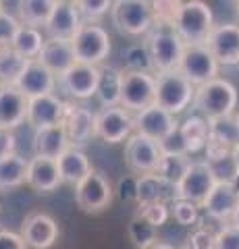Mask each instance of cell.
<instances>
[{"label": "cell", "instance_id": "cell-1", "mask_svg": "<svg viewBox=\"0 0 239 249\" xmlns=\"http://www.w3.org/2000/svg\"><path fill=\"white\" fill-rule=\"evenodd\" d=\"M146 50L150 54L152 67L156 73H173L179 71V62L183 56L185 44L175 34L173 25L166 23H154L146 36Z\"/></svg>", "mask_w": 239, "mask_h": 249}, {"label": "cell", "instance_id": "cell-2", "mask_svg": "<svg viewBox=\"0 0 239 249\" xmlns=\"http://www.w3.org/2000/svg\"><path fill=\"white\" fill-rule=\"evenodd\" d=\"M173 29L185 46L206 44L210 31L214 29V17H212L210 6L206 2H200V0L181 2L173 23Z\"/></svg>", "mask_w": 239, "mask_h": 249}, {"label": "cell", "instance_id": "cell-3", "mask_svg": "<svg viewBox=\"0 0 239 249\" xmlns=\"http://www.w3.org/2000/svg\"><path fill=\"white\" fill-rule=\"evenodd\" d=\"M194 104L208 116V121L221 119V116H233L237 108V89L231 81L217 77V79L196 88Z\"/></svg>", "mask_w": 239, "mask_h": 249}, {"label": "cell", "instance_id": "cell-4", "mask_svg": "<svg viewBox=\"0 0 239 249\" xmlns=\"http://www.w3.org/2000/svg\"><path fill=\"white\" fill-rule=\"evenodd\" d=\"M121 73V108L137 114L156 104V75L125 69Z\"/></svg>", "mask_w": 239, "mask_h": 249}, {"label": "cell", "instance_id": "cell-5", "mask_svg": "<svg viewBox=\"0 0 239 249\" xmlns=\"http://www.w3.org/2000/svg\"><path fill=\"white\" fill-rule=\"evenodd\" d=\"M71 44H73L75 60L83 62V65L98 67L110 54V36L100 23L86 21L81 29L75 34Z\"/></svg>", "mask_w": 239, "mask_h": 249}, {"label": "cell", "instance_id": "cell-6", "mask_svg": "<svg viewBox=\"0 0 239 249\" xmlns=\"http://www.w3.org/2000/svg\"><path fill=\"white\" fill-rule=\"evenodd\" d=\"M196 98V85H191L179 71L156 75V106L173 116L183 112Z\"/></svg>", "mask_w": 239, "mask_h": 249}, {"label": "cell", "instance_id": "cell-7", "mask_svg": "<svg viewBox=\"0 0 239 249\" xmlns=\"http://www.w3.org/2000/svg\"><path fill=\"white\" fill-rule=\"evenodd\" d=\"M110 13L117 29L127 36L148 34L154 25V6L146 0H117Z\"/></svg>", "mask_w": 239, "mask_h": 249}, {"label": "cell", "instance_id": "cell-8", "mask_svg": "<svg viewBox=\"0 0 239 249\" xmlns=\"http://www.w3.org/2000/svg\"><path fill=\"white\" fill-rule=\"evenodd\" d=\"M75 201L81 212L100 214L112 201V185L104 173L92 170L83 181L75 187Z\"/></svg>", "mask_w": 239, "mask_h": 249}, {"label": "cell", "instance_id": "cell-9", "mask_svg": "<svg viewBox=\"0 0 239 249\" xmlns=\"http://www.w3.org/2000/svg\"><path fill=\"white\" fill-rule=\"evenodd\" d=\"M217 178H214L210 166L204 162H191L189 170L185 173L183 181L177 185L175 199H185L196 206H204V201L210 197V193L217 187Z\"/></svg>", "mask_w": 239, "mask_h": 249}, {"label": "cell", "instance_id": "cell-10", "mask_svg": "<svg viewBox=\"0 0 239 249\" xmlns=\"http://www.w3.org/2000/svg\"><path fill=\"white\" fill-rule=\"evenodd\" d=\"M163 158L158 142L154 139L133 133L125 143V164L133 175H154L158 168V162Z\"/></svg>", "mask_w": 239, "mask_h": 249}, {"label": "cell", "instance_id": "cell-11", "mask_svg": "<svg viewBox=\"0 0 239 249\" xmlns=\"http://www.w3.org/2000/svg\"><path fill=\"white\" fill-rule=\"evenodd\" d=\"M219 67L221 65L214 60L210 50H208L204 44L202 46H185L181 62H179V73L191 85L200 88V85L217 79Z\"/></svg>", "mask_w": 239, "mask_h": 249}, {"label": "cell", "instance_id": "cell-12", "mask_svg": "<svg viewBox=\"0 0 239 249\" xmlns=\"http://www.w3.org/2000/svg\"><path fill=\"white\" fill-rule=\"evenodd\" d=\"M133 135V116L121 106L102 108L96 114V137L106 143H121Z\"/></svg>", "mask_w": 239, "mask_h": 249}, {"label": "cell", "instance_id": "cell-13", "mask_svg": "<svg viewBox=\"0 0 239 249\" xmlns=\"http://www.w3.org/2000/svg\"><path fill=\"white\" fill-rule=\"evenodd\" d=\"M204 46L210 50L219 65H239V25H235V23L214 25Z\"/></svg>", "mask_w": 239, "mask_h": 249}, {"label": "cell", "instance_id": "cell-14", "mask_svg": "<svg viewBox=\"0 0 239 249\" xmlns=\"http://www.w3.org/2000/svg\"><path fill=\"white\" fill-rule=\"evenodd\" d=\"M19 235L29 249H50L58 239V224L50 214L32 212L23 220Z\"/></svg>", "mask_w": 239, "mask_h": 249}, {"label": "cell", "instance_id": "cell-15", "mask_svg": "<svg viewBox=\"0 0 239 249\" xmlns=\"http://www.w3.org/2000/svg\"><path fill=\"white\" fill-rule=\"evenodd\" d=\"M98 81H100V69L92 67V65H83V62H75L67 73L58 77L60 89L77 100H86V98L96 96Z\"/></svg>", "mask_w": 239, "mask_h": 249}, {"label": "cell", "instance_id": "cell-16", "mask_svg": "<svg viewBox=\"0 0 239 249\" xmlns=\"http://www.w3.org/2000/svg\"><path fill=\"white\" fill-rule=\"evenodd\" d=\"M63 127L67 131L69 143L73 147L86 145L92 137H96V114L86 106L67 104Z\"/></svg>", "mask_w": 239, "mask_h": 249}, {"label": "cell", "instance_id": "cell-17", "mask_svg": "<svg viewBox=\"0 0 239 249\" xmlns=\"http://www.w3.org/2000/svg\"><path fill=\"white\" fill-rule=\"evenodd\" d=\"M81 25L83 19L79 9H77V2L56 0V6L44 29L50 37H56V40H73L75 34L81 29Z\"/></svg>", "mask_w": 239, "mask_h": 249}, {"label": "cell", "instance_id": "cell-18", "mask_svg": "<svg viewBox=\"0 0 239 249\" xmlns=\"http://www.w3.org/2000/svg\"><path fill=\"white\" fill-rule=\"evenodd\" d=\"M177 124L179 123L175 121V116L171 112H166L154 104L133 116V133L146 135L154 139V142H163Z\"/></svg>", "mask_w": 239, "mask_h": 249}, {"label": "cell", "instance_id": "cell-19", "mask_svg": "<svg viewBox=\"0 0 239 249\" xmlns=\"http://www.w3.org/2000/svg\"><path fill=\"white\" fill-rule=\"evenodd\" d=\"M65 112H67V102H63L55 93L32 98L27 106V123L34 129L55 127V124H63Z\"/></svg>", "mask_w": 239, "mask_h": 249}, {"label": "cell", "instance_id": "cell-20", "mask_svg": "<svg viewBox=\"0 0 239 249\" xmlns=\"http://www.w3.org/2000/svg\"><path fill=\"white\" fill-rule=\"evenodd\" d=\"M29 98L17 85H0V129L13 131L27 121Z\"/></svg>", "mask_w": 239, "mask_h": 249}, {"label": "cell", "instance_id": "cell-21", "mask_svg": "<svg viewBox=\"0 0 239 249\" xmlns=\"http://www.w3.org/2000/svg\"><path fill=\"white\" fill-rule=\"evenodd\" d=\"M37 62L46 67L58 79L63 73L75 65V52L71 40H56V37H48L42 46V52L37 56Z\"/></svg>", "mask_w": 239, "mask_h": 249}, {"label": "cell", "instance_id": "cell-22", "mask_svg": "<svg viewBox=\"0 0 239 249\" xmlns=\"http://www.w3.org/2000/svg\"><path fill=\"white\" fill-rule=\"evenodd\" d=\"M206 214L214 218V220H221V222H227V220H233L235 212L239 208V189L237 185H231V183H219L214 187V191L210 193V197L204 201Z\"/></svg>", "mask_w": 239, "mask_h": 249}, {"label": "cell", "instance_id": "cell-23", "mask_svg": "<svg viewBox=\"0 0 239 249\" xmlns=\"http://www.w3.org/2000/svg\"><path fill=\"white\" fill-rule=\"evenodd\" d=\"M63 183L60 178V170H58V162L50 160V158H40L34 156L29 160V168H27V185L36 189L37 193H50Z\"/></svg>", "mask_w": 239, "mask_h": 249}, {"label": "cell", "instance_id": "cell-24", "mask_svg": "<svg viewBox=\"0 0 239 249\" xmlns=\"http://www.w3.org/2000/svg\"><path fill=\"white\" fill-rule=\"evenodd\" d=\"M69 147H71V143H69V139H67V131H65L63 124L36 129V133H34V152H36V156L58 160Z\"/></svg>", "mask_w": 239, "mask_h": 249}, {"label": "cell", "instance_id": "cell-25", "mask_svg": "<svg viewBox=\"0 0 239 249\" xmlns=\"http://www.w3.org/2000/svg\"><path fill=\"white\" fill-rule=\"evenodd\" d=\"M56 81L58 79L48 71V69L42 67L37 60H34L32 65L27 67V71L23 73V77L17 81V88H19V91H23L29 100H32V98L55 93Z\"/></svg>", "mask_w": 239, "mask_h": 249}, {"label": "cell", "instance_id": "cell-26", "mask_svg": "<svg viewBox=\"0 0 239 249\" xmlns=\"http://www.w3.org/2000/svg\"><path fill=\"white\" fill-rule=\"evenodd\" d=\"M56 162H58V170H60L63 183H69L73 187H77L92 173V170H94L92 168L90 158L86 156V152H83L81 147H73V145L69 147Z\"/></svg>", "mask_w": 239, "mask_h": 249}, {"label": "cell", "instance_id": "cell-27", "mask_svg": "<svg viewBox=\"0 0 239 249\" xmlns=\"http://www.w3.org/2000/svg\"><path fill=\"white\" fill-rule=\"evenodd\" d=\"M121 71L114 67L100 69V81L96 89V98L100 100L102 108L121 106Z\"/></svg>", "mask_w": 239, "mask_h": 249}, {"label": "cell", "instance_id": "cell-28", "mask_svg": "<svg viewBox=\"0 0 239 249\" xmlns=\"http://www.w3.org/2000/svg\"><path fill=\"white\" fill-rule=\"evenodd\" d=\"M208 129H210V142L217 143L225 150H235L239 145V124L235 114L233 116H221V119L208 121Z\"/></svg>", "mask_w": 239, "mask_h": 249}, {"label": "cell", "instance_id": "cell-29", "mask_svg": "<svg viewBox=\"0 0 239 249\" xmlns=\"http://www.w3.org/2000/svg\"><path fill=\"white\" fill-rule=\"evenodd\" d=\"M56 6V0H23L19 4V21L27 27H40L48 23L52 11Z\"/></svg>", "mask_w": 239, "mask_h": 249}, {"label": "cell", "instance_id": "cell-30", "mask_svg": "<svg viewBox=\"0 0 239 249\" xmlns=\"http://www.w3.org/2000/svg\"><path fill=\"white\" fill-rule=\"evenodd\" d=\"M189 166H191V160L187 156H163L154 175H156L166 187L177 189V185L183 181V177L189 170Z\"/></svg>", "mask_w": 239, "mask_h": 249}, {"label": "cell", "instance_id": "cell-31", "mask_svg": "<svg viewBox=\"0 0 239 249\" xmlns=\"http://www.w3.org/2000/svg\"><path fill=\"white\" fill-rule=\"evenodd\" d=\"M34 60L23 58L13 48H0V81L2 85H17Z\"/></svg>", "mask_w": 239, "mask_h": 249}, {"label": "cell", "instance_id": "cell-32", "mask_svg": "<svg viewBox=\"0 0 239 249\" xmlns=\"http://www.w3.org/2000/svg\"><path fill=\"white\" fill-rule=\"evenodd\" d=\"M27 168L29 160L21 158L19 154L2 158L0 160V189H11V187L27 183Z\"/></svg>", "mask_w": 239, "mask_h": 249}, {"label": "cell", "instance_id": "cell-33", "mask_svg": "<svg viewBox=\"0 0 239 249\" xmlns=\"http://www.w3.org/2000/svg\"><path fill=\"white\" fill-rule=\"evenodd\" d=\"M181 131L187 143V154H196L200 150H206L208 142H210V129H208V121L200 119V116H189L181 123Z\"/></svg>", "mask_w": 239, "mask_h": 249}, {"label": "cell", "instance_id": "cell-34", "mask_svg": "<svg viewBox=\"0 0 239 249\" xmlns=\"http://www.w3.org/2000/svg\"><path fill=\"white\" fill-rule=\"evenodd\" d=\"M44 37L40 34V29L36 27H27V25H21L17 37H15L13 42V50L21 54L23 58L27 60H37V56H40L42 52V46H44Z\"/></svg>", "mask_w": 239, "mask_h": 249}, {"label": "cell", "instance_id": "cell-35", "mask_svg": "<svg viewBox=\"0 0 239 249\" xmlns=\"http://www.w3.org/2000/svg\"><path fill=\"white\" fill-rule=\"evenodd\" d=\"M165 187L166 185L160 181L156 175L137 177V197H135V201L140 204V208L154 204V201H165V196H163Z\"/></svg>", "mask_w": 239, "mask_h": 249}, {"label": "cell", "instance_id": "cell-36", "mask_svg": "<svg viewBox=\"0 0 239 249\" xmlns=\"http://www.w3.org/2000/svg\"><path fill=\"white\" fill-rule=\"evenodd\" d=\"M156 235H158V229L152 227L146 218H142L140 214H135L133 218H131V222H129V237L135 243L137 249H146V247L154 245V243H156Z\"/></svg>", "mask_w": 239, "mask_h": 249}, {"label": "cell", "instance_id": "cell-37", "mask_svg": "<svg viewBox=\"0 0 239 249\" xmlns=\"http://www.w3.org/2000/svg\"><path fill=\"white\" fill-rule=\"evenodd\" d=\"M125 71H137V73H152V60L146 46H133L125 52Z\"/></svg>", "mask_w": 239, "mask_h": 249}, {"label": "cell", "instance_id": "cell-38", "mask_svg": "<svg viewBox=\"0 0 239 249\" xmlns=\"http://www.w3.org/2000/svg\"><path fill=\"white\" fill-rule=\"evenodd\" d=\"M160 152L163 156H189L187 154V143H185L183 131H181V123L168 133L163 142H158Z\"/></svg>", "mask_w": 239, "mask_h": 249}, {"label": "cell", "instance_id": "cell-39", "mask_svg": "<svg viewBox=\"0 0 239 249\" xmlns=\"http://www.w3.org/2000/svg\"><path fill=\"white\" fill-rule=\"evenodd\" d=\"M21 29V21L11 13H0V48H13V42Z\"/></svg>", "mask_w": 239, "mask_h": 249}, {"label": "cell", "instance_id": "cell-40", "mask_svg": "<svg viewBox=\"0 0 239 249\" xmlns=\"http://www.w3.org/2000/svg\"><path fill=\"white\" fill-rule=\"evenodd\" d=\"M168 208H171V216L181 224V227H191V224L198 220V208L200 206L191 204V201L173 199V204Z\"/></svg>", "mask_w": 239, "mask_h": 249}, {"label": "cell", "instance_id": "cell-41", "mask_svg": "<svg viewBox=\"0 0 239 249\" xmlns=\"http://www.w3.org/2000/svg\"><path fill=\"white\" fill-rule=\"evenodd\" d=\"M137 214L142 218H146L152 227H163V224L168 220V216H171V208L166 206V201H154V204H148L137 210Z\"/></svg>", "mask_w": 239, "mask_h": 249}, {"label": "cell", "instance_id": "cell-42", "mask_svg": "<svg viewBox=\"0 0 239 249\" xmlns=\"http://www.w3.org/2000/svg\"><path fill=\"white\" fill-rule=\"evenodd\" d=\"M110 0H79L77 2V9H79L81 17H86L90 23H96L102 15H106L109 11H112Z\"/></svg>", "mask_w": 239, "mask_h": 249}, {"label": "cell", "instance_id": "cell-43", "mask_svg": "<svg viewBox=\"0 0 239 249\" xmlns=\"http://www.w3.org/2000/svg\"><path fill=\"white\" fill-rule=\"evenodd\" d=\"M214 249H239V229L235 224H227L217 232Z\"/></svg>", "mask_w": 239, "mask_h": 249}, {"label": "cell", "instance_id": "cell-44", "mask_svg": "<svg viewBox=\"0 0 239 249\" xmlns=\"http://www.w3.org/2000/svg\"><path fill=\"white\" fill-rule=\"evenodd\" d=\"M214 243H217V232L208 229H198L187 239V245L191 249H214Z\"/></svg>", "mask_w": 239, "mask_h": 249}, {"label": "cell", "instance_id": "cell-45", "mask_svg": "<svg viewBox=\"0 0 239 249\" xmlns=\"http://www.w3.org/2000/svg\"><path fill=\"white\" fill-rule=\"evenodd\" d=\"M119 197L123 201H135L137 197V177H125L119 181Z\"/></svg>", "mask_w": 239, "mask_h": 249}, {"label": "cell", "instance_id": "cell-46", "mask_svg": "<svg viewBox=\"0 0 239 249\" xmlns=\"http://www.w3.org/2000/svg\"><path fill=\"white\" fill-rule=\"evenodd\" d=\"M25 241L19 232L0 229V249H25Z\"/></svg>", "mask_w": 239, "mask_h": 249}, {"label": "cell", "instance_id": "cell-47", "mask_svg": "<svg viewBox=\"0 0 239 249\" xmlns=\"http://www.w3.org/2000/svg\"><path fill=\"white\" fill-rule=\"evenodd\" d=\"M15 154V133L6 129H0V160Z\"/></svg>", "mask_w": 239, "mask_h": 249}, {"label": "cell", "instance_id": "cell-48", "mask_svg": "<svg viewBox=\"0 0 239 249\" xmlns=\"http://www.w3.org/2000/svg\"><path fill=\"white\" fill-rule=\"evenodd\" d=\"M146 249H175V247H173V245H168V243H165V241H156L154 245L146 247Z\"/></svg>", "mask_w": 239, "mask_h": 249}, {"label": "cell", "instance_id": "cell-49", "mask_svg": "<svg viewBox=\"0 0 239 249\" xmlns=\"http://www.w3.org/2000/svg\"><path fill=\"white\" fill-rule=\"evenodd\" d=\"M233 156H235V164H237V170H239V145L233 150Z\"/></svg>", "mask_w": 239, "mask_h": 249}, {"label": "cell", "instance_id": "cell-50", "mask_svg": "<svg viewBox=\"0 0 239 249\" xmlns=\"http://www.w3.org/2000/svg\"><path fill=\"white\" fill-rule=\"evenodd\" d=\"M233 224H235V227L239 229V208H237V212H235V218H233Z\"/></svg>", "mask_w": 239, "mask_h": 249}, {"label": "cell", "instance_id": "cell-51", "mask_svg": "<svg viewBox=\"0 0 239 249\" xmlns=\"http://www.w3.org/2000/svg\"><path fill=\"white\" fill-rule=\"evenodd\" d=\"M235 6H237V25H239V2H237Z\"/></svg>", "mask_w": 239, "mask_h": 249}, {"label": "cell", "instance_id": "cell-52", "mask_svg": "<svg viewBox=\"0 0 239 249\" xmlns=\"http://www.w3.org/2000/svg\"><path fill=\"white\" fill-rule=\"evenodd\" d=\"M181 249H191V247H189V245H187V243H185V245H183V247H181Z\"/></svg>", "mask_w": 239, "mask_h": 249}, {"label": "cell", "instance_id": "cell-53", "mask_svg": "<svg viewBox=\"0 0 239 249\" xmlns=\"http://www.w3.org/2000/svg\"><path fill=\"white\" fill-rule=\"evenodd\" d=\"M235 119H237V124H239V112H237V114H235Z\"/></svg>", "mask_w": 239, "mask_h": 249}, {"label": "cell", "instance_id": "cell-54", "mask_svg": "<svg viewBox=\"0 0 239 249\" xmlns=\"http://www.w3.org/2000/svg\"><path fill=\"white\" fill-rule=\"evenodd\" d=\"M0 13H2V2H0Z\"/></svg>", "mask_w": 239, "mask_h": 249}]
</instances>
